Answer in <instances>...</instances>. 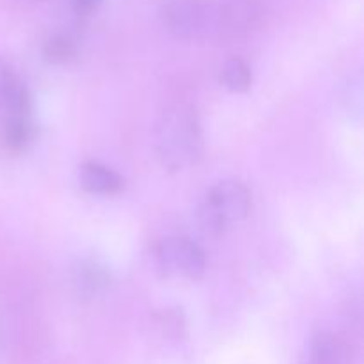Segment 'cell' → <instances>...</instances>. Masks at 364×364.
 <instances>
[{
    "label": "cell",
    "mask_w": 364,
    "mask_h": 364,
    "mask_svg": "<svg viewBox=\"0 0 364 364\" xmlns=\"http://www.w3.org/2000/svg\"><path fill=\"white\" fill-rule=\"evenodd\" d=\"M155 146L160 162L169 171L196 166L205 151V141L194 107L187 103L167 107L156 121Z\"/></svg>",
    "instance_id": "cell-1"
},
{
    "label": "cell",
    "mask_w": 364,
    "mask_h": 364,
    "mask_svg": "<svg viewBox=\"0 0 364 364\" xmlns=\"http://www.w3.org/2000/svg\"><path fill=\"white\" fill-rule=\"evenodd\" d=\"M251 192L237 180L213 185L198 208V220L206 235H223L231 224L240 223L251 212Z\"/></svg>",
    "instance_id": "cell-2"
},
{
    "label": "cell",
    "mask_w": 364,
    "mask_h": 364,
    "mask_svg": "<svg viewBox=\"0 0 364 364\" xmlns=\"http://www.w3.org/2000/svg\"><path fill=\"white\" fill-rule=\"evenodd\" d=\"M167 31L187 41L220 36L219 4L212 0H164L160 7Z\"/></svg>",
    "instance_id": "cell-3"
},
{
    "label": "cell",
    "mask_w": 364,
    "mask_h": 364,
    "mask_svg": "<svg viewBox=\"0 0 364 364\" xmlns=\"http://www.w3.org/2000/svg\"><path fill=\"white\" fill-rule=\"evenodd\" d=\"M159 265L167 276L198 281L206 272V255L201 245L187 237H167L156 247Z\"/></svg>",
    "instance_id": "cell-4"
},
{
    "label": "cell",
    "mask_w": 364,
    "mask_h": 364,
    "mask_svg": "<svg viewBox=\"0 0 364 364\" xmlns=\"http://www.w3.org/2000/svg\"><path fill=\"white\" fill-rule=\"evenodd\" d=\"M265 20V9L259 0H226L219 4L220 36L237 38L258 31Z\"/></svg>",
    "instance_id": "cell-5"
},
{
    "label": "cell",
    "mask_w": 364,
    "mask_h": 364,
    "mask_svg": "<svg viewBox=\"0 0 364 364\" xmlns=\"http://www.w3.org/2000/svg\"><path fill=\"white\" fill-rule=\"evenodd\" d=\"M80 185L89 194L114 196L123 191L124 180L103 164L85 162L80 167Z\"/></svg>",
    "instance_id": "cell-6"
},
{
    "label": "cell",
    "mask_w": 364,
    "mask_h": 364,
    "mask_svg": "<svg viewBox=\"0 0 364 364\" xmlns=\"http://www.w3.org/2000/svg\"><path fill=\"white\" fill-rule=\"evenodd\" d=\"M36 128L31 116H6L4 117L0 141L11 153L25 151L34 142Z\"/></svg>",
    "instance_id": "cell-7"
},
{
    "label": "cell",
    "mask_w": 364,
    "mask_h": 364,
    "mask_svg": "<svg viewBox=\"0 0 364 364\" xmlns=\"http://www.w3.org/2000/svg\"><path fill=\"white\" fill-rule=\"evenodd\" d=\"M309 364H347V350L336 334L320 331L311 338Z\"/></svg>",
    "instance_id": "cell-8"
},
{
    "label": "cell",
    "mask_w": 364,
    "mask_h": 364,
    "mask_svg": "<svg viewBox=\"0 0 364 364\" xmlns=\"http://www.w3.org/2000/svg\"><path fill=\"white\" fill-rule=\"evenodd\" d=\"M109 272L96 262H84L75 269L73 284L77 291L85 297H92L109 284Z\"/></svg>",
    "instance_id": "cell-9"
},
{
    "label": "cell",
    "mask_w": 364,
    "mask_h": 364,
    "mask_svg": "<svg viewBox=\"0 0 364 364\" xmlns=\"http://www.w3.org/2000/svg\"><path fill=\"white\" fill-rule=\"evenodd\" d=\"M220 82H223L224 87L233 92L247 91L252 84L251 68L240 57H231L224 63L223 70H220Z\"/></svg>",
    "instance_id": "cell-10"
},
{
    "label": "cell",
    "mask_w": 364,
    "mask_h": 364,
    "mask_svg": "<svg viewBox=\"0 0 364 364\" xmlns=\"http://www.w3.org/2000/svg\"><path fill=\"white\" fill-rule=\"evenodd\" d=\"M43 55H45L46 60L55 64L68 63V60L73 59L77 55V45L71 38L64 34L52 36L45 41L43 45Z\"/></svg>",
    "instance_id": "cell-11"
},
{
    "label": "cell",
    "mask_w": 364,
    "mask_h": 364,
    "mask_svg": "<svg viewBox=\"0 0 364 364\" xmlns=\"http://www.w3.org/2000/svg\"><path fill=\"white\" fill-rule=\"evenodd\" d=\"M18 75L0 59V110H2L4 102L7 98V92H9V87L13 85V82L16 80Z\"/></svg>",
    "instance_id": "cell-12"
},
{
    "label": "cell",
    "mask_w": 364,
    "mask_h": 364,
    "mask_svg": "<svg viewBox=\"0 0 364 364\" xmlns=\"http://www.w3.org/2000/svg\"><path fill=\"white\" fill-rule=\"evenodd\" d=\"M100 4L102 0H71V7L78 16H91L98 11Z\"/></svg>",
    "instance_id": "cell-13"
},
{
    "label": "cell",
    "mask_w": 364,
    "mask_h": 364,
    "mask_svg": "<svg viewBox=\"0 0 364 364\" xmlns=\"http://www.w3.org/2000/svg\"><path fill=\"white\" fill-rule=\"evenodd\" d=\"M28 2H43V0H28Z\"/></svg>",
    "instance_id": "cell-14"
}]
</instances>
